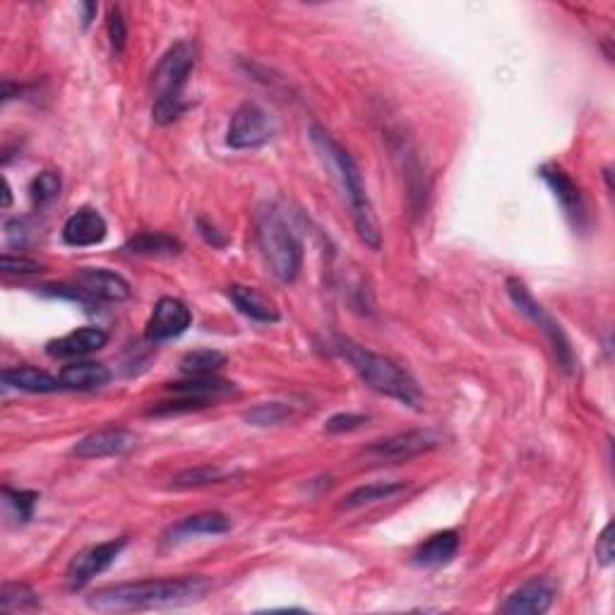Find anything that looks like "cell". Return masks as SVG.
<instances>
[{
    "label": "cell",
    "instance_id": "f1b7e54d",
    "mask_svg": "<svg viewBox=\"0 0 615 615\" xmlns=\"http://www.w3.org/2000/svg\"><path fill=\"white\" fill-rule=\"evenodd\" d=\"M61 195V176L56 171H41L32 183H29V197L34 207H46L49 202Z\"/></svg>",
    "mask_w": 615,
    "mask_h": 615
},
{
    "label": "cell",
    "instance_id": "30bf717a",
    "mask_svg": "<svg viewBox=\"0 0 615 615\" xmlns=\"http://www.w3.org/2000/svg\"><path fill=\"white\" fill-rule=\"evenodd\" d=\"M438 445V435L428 431V428H419V431H406L392 435V438L378 440V443L368 447L366 455L373 457L375 462H406V459L419 457Z\"/></svg>",
    "mask_w": 615,
    "mask_h": 615
},
{
    "label": "cell",
    "instance_id": "d4e9b609",
    "mask_svg": "<svg viewBox=\"0 0 615 615\" xmlns=\"http://www.w3.org/2000/svg\"><path fill=\"white\" fill-rule=\"evenodd\" d=\"M406 483L402 481H385V483H368V486H358L351 493H346L339 503V510L351 512L358 507H366L373 503H382V500H390L394 495L404 493Z\"/></svg>",
    "mask_w": 615,
    "mask_h": 615
},
{
    "label": "cell",
    "instance_id": "52a82bcc",
    "mask_svg": "<svg viewBox=\"0 0 615 615\" xmlns=\"http://www.w3.org/2000/svg\"><path fill=\"white\" fill-rule=\"evenodd\" d=\"M274 137V123L270 113L260 109L253 101H246L231 116L226 142L234 149H258Z\"/></svg>",
    "mask_w": 615,
    "mask_h": 615
},
{
    "label": "cell",
    "instance_id": "7402d4cb",
    "mask_svg": "<svg viewBox=\"0 0 615 615\" xmlns=\"http://www.w3.org/2000/svg\"><path fill=\"white\" fill-rule=\"evenodd\" d=\"M3 382L15 390L32 392V394H51L58 390H65L61 378H53L46 370H39L34 366H15L3 373Z\"/></svg>",
    "mask_w": 615,
    "mask_h": 615
},
{
    "label": "cell",
    "instance_id": "f35d334b",
    "mask_svg": "<svg viewBox=\"0 0 615 615\" xmlns=\"http://www.w3.org/2000/svg\"><path fill=\"white\" fill-rule=\"evenodd\" d=\"M10 202H13V193H10V183L3 181V207L8 210Z\"/></svg>",
    "mask_w": 615,
    "mask_h": 615
},
{
    "label": "cell",
    "instance_id": "8d00e7d4",
    "mask_svg": "<svg viewBox=\"0 0 615 615\" xmlns=\"http://www.w3.org/2000/svg\"><path fill=\"white\" fill-rule=\"evenodd\" d=\"M197 229H200V234L205 236V241L212 243L214 248H224L226 246V238L219 236V231L214 229L212 224H207L205 219H197Z\"/></svg>",
    "mask_w": 615,
    "mask_h": 615
},
{
    "label": "cell",
    "instance_id": "8fae6325",
    "mask_svg": "<svg viewBox=\"0 0 615 615\" xmlns=\"http://www.w3.org/2000/svg\"><path fill=\"white\" fill-rule=\"evenodd\" d=\"M190 322H193V313H190V308L185 306L183 301H178V298H159L157 306H154L152 315H149L147 320V330L145 337L147 342H166V339L173 337H181V334L188 330Z\"/></svg>",
    "mask_w": 615,
    "mask_h": 615
},
{
    "label": "cell",
    "instance_id": "ffe728a7",
    "mask_svg": "<svg viewBox=\"0 0 615 615\" xmlns=\"http://www.w3.org/2000/svg\"><path fill=\"white\" fill-rule=\"evenodd\" d=\"M229 298L231 303L241 310L243 315L255 322H277L279 320V310L270 298H265L260 291H255L253 286H243V284H231L229 286Z\"/></svg>",
    "mask_w": 615,
    "mask_h": 615
},
{
    "label": "cell",
    "instance_id": "74e56055",
    "mask_svg": "<svg viewBox=\"0 0 615 615\" xmlns=\"http://www.w3.org/2000/svg\"><path fill=\"white\" fill-rule=\"evenodd\" d=\"M80 8H82V13H85L82 15V25L89 27V22L94 20V15H97V10H99L97 3H82Z\"/></svg>",
    "mask_w": 615,
    "mask_h": 615
},
{
    "label": "cell",
    "instance_id": "6da1fadb",
    "mask_svg": "<svg viewBox=\"0 0 615 615\" xmlns=\"http://www.w3.org/2000/svg\"><path fill=\"white\" fill-rule=\"evenodd\" d=\"M210 582L200 575L140 579L101 587L87 596V606L94 611H147V608L183 606L205 594Z\"/></svg>",
    "mask_w": 615,
    "mask_h": 615
},
{
    "label": "cell",
    "instance_id": "2e32d148",
    "mask_svg": "<svg viewBox=\"0 0 615 615\" xmlns=\"http://www.w3.org/2000/svg\"><path fill=\"white\" fill-rule=\"evenodd\" d=\"M106 219L92 207H82L75 214H70L68 222L63 224V241L73 248L99 246L106 238Z\"/></svg>",
    "mask_w": 615,
    "mask_h": 615
},
{
    "label": "cell",
    "instance_id": "7a4b0ae2",
    "mask_svg": "<svg viewBox=\"0 0 615 615\" xmlns=\"http://www.w3.org/2000/svg\"><path fill=\"white\" fill-rule=\"evenodd\" d=\"M310 142H313L322 164L327 166V171H332L334 181L342 188L346 202H349L351 217H354L358 238H361L368 248L378 250L382 243L380 226L378 219H375V210L373 205H370L366 183H363V173L358 169L356 159L318 123L310 125Z\"/></svg>",
    "mask_w": 615,
    "mask_h": 615
},
{
    "label": "cell",
    "instance_id": "d6986e66",
    "mask_svg": "<svg viewBox=\"0 0 615 615\" xmlns=\"http://www.w3.org/2000/svg\"><path fill=\"white\" fill-rule=\"evenodd\" d=\"M459 543L462 541H459L457 531H438L431 539L423 541L411 558H414V565L419 567H445L455 560V555L459 553Z\"/></svg>",
    "mask_w": 615,
    "mask_h": 615
},
{
    "label": "cell",
    "instance_id": "4dcf8cb0",
    "mask_svg": "<svg viewBox=\"0 0 615 615\" xmlns=\"http://www.w3.org/2000/svg\"><path fill=\"white\" fill-rule=\"evenodd\" d=\"M3 495H5V503L13 507V512L17 515V519H20V522H29V519H32L34 507H37V500H39V493L15 491V488L5 486Z\"/></svg>",
    "mask_w": 615,
    "mask_h": 615
},
{
    "label": "cell",
    "instance_id": "5bb4252c",
    "mask_svg": "<svg viewBox=\"0 0 615 615\" xmlns=\"http://www.w3.org/2000/svg\"><path fill=\"white\" fill-rule=\"evenodd\" d=\"M75 284L80 286L82 291H87L94 301H106V303H123L128 301L133 289L130 284L125 282L118 272L104 270V267H85V270L77 272Z\"/></svg>",
    "mask_w": 615,
    "mask_h": 615
},
{
    "label": "cell",
    "instance_id": "ac0fdd59",
    "mask_svg": "<svg viewBox=\"0 0 615 615\" xmlns=\"http://www.w3.org/2000/svg\"><path fill=\"white\" fill-rule=\"evenodd\" d=\"M106 342H109V334L101 330V327H80V330L49 342L46 354L53 358H82L104 349Z\"/></svg>",
    "mask_w": 615,
    "mask_h": 615
},
{
    "label": "cell",
    "instance_id": "9a60e30c",
    "mask_svg": "<svg viewBox=\"0 0 615 615\" xmlns=\"http://www.w3.org/2000/svg\"><path fill=\"white\" fill-rule=\"evenodd\" d=\"M231 529V519L222 515V512H197L181 519V522L171 524L164 531L166 546H176V543L195 539V536H219Z\"/></svg>",
    "mask_w": 615,
    "mask_h": 615
},
{
    "label": "cell",
    "instance_id": "277c9868",
    "mask_svg": "<svg viewBox=\"0 0 615 615\" xmlns=\"http://www.w3.org/2000/svg\"><path fill=\"white\" fill-rule=\"evenodd\" d=\"M197 61V49L193 41H176L169 51L161 56L154 70V123L169 125L188 111V101L183 99L188 77L193 73Z\"/></svg>",
    "mask_w": 615,
    "mask_h": 615
},
{
    "label": "cell",
    "instance_id": "83f0119b",
    "mask_svg": "<svg viewBox=\"0 0 615 615\" xmlns=\"http://www.w3.org/2000/svg\"><path fill=\"white\" fill-rule=\"evenodd\" d=\"M291 416H294V406L286 404V402H262L258 406H253V409H248L246 414H243V419H246L250 426H279V423L289 421Z\"/></svg>",
    "mask_w": 615,
    "mask_h": 615
},
{
    "label": "cell",
    "instance_id": "836d02e7",
    "mask_svg": "<svg viewBox=\"0 0 615 615\" xmlns=\"http://www.w3.org/2000/svg\"><path fill=\"white\" fill-rule=\"evenodd\" d=\"M366 421H368V416H363V414H334L332 419H327L325 431L327 433L356 431V428H361Z\"/></svg>",
    "mask_w": 615,
    "mask_h": 615
},
{
    "label": "cell",
    "instance_id": "8992f818",
    "mask_svg": "<svg viewBox=\"0 0 615 615\" xmlns=\"http://www.w3.org/2000/svg\"><path fill=\"white\" fill-rule=\"evenodd\" d=\"M505 289H507V296H510V301L515 303V308L519 310V313H522L524 318H529L543 334H546V339H548V344H551L558 366L563 368L567 375L575 373V366H577L575 351H572L570 339H567V334H565L563 327H560V322L555 320L553 315L548 313V310L543 308L534 296H531V291L522 282H519V279H507Z\"/></svg>",
    "mask_w": 615,
    "mask_h": 615
},
{
    "label": "cell",
    "instance_id": "603a6c76",
    "mask_svg": "<svg viewBox=\"0 0 615 615\" xmlns=\"http://www.w3.org/2000/svg\"><path fill=\"white\" fill-rule=\"evenodd\" d=\"M169 390L178 397H190L197 399V402H212V399L224 397V394H231L236 390L234 382L217 378V375H195V378H185L181 382H173L169 385Z\"/></svg>",
    "mask_w": 615,
    "mask_h": 615
},
{
    "label": "cell",
    "instance_id": "e0dca14e",
    "mask_svg": "<svg viewBox=\"0 0 615 615\" xmlns=\"http://www.w3.org/2000/svg\"><path fill=\"white\" fill-rule=\"evenodd\" d=\"M390 147L394 159L402 166V176H406V188H409V202L411 210H419L421 202L426 200V188H423V169L419 164V154H416L414 145L409 142V137L402 133H390Z\"/></svg>",
    "mask_w": 615,
    "mask_h": 615
},
{
    "label": "cell",
    "instance_id": "f546056e",
    "mask_svg": "<svg viewBox=\"0 0 615 615\" xmlns=\"http://www.w3.org/2000/svg\"><path fill=\"white\" fill-rule=\"evenodd\" d=\"M226 471L219 467H195V469H185L181 474L173 479V486L178 488H200V486H210V483H222L226 481Z\"/></svg>",
    "mask_w": 615,
    "mask_h": 615
},
{
    "label": "cell",
    "instance_id": "d6a6232c",
    "mask_svg": "<svg viewBox=\"0 0 615 615\" xmlns=\"http://www.w3.org/2000/svg\"><path fill=\"white\" fill-rule=\"evenodd\" d=\"M0 265H3V272H8V274H37V272H41L39 262L32 260V258H25V255L5 253L3 258H0Z\"/></svg>",
    "mask_w": 615,
    "mask_h": 615
},
{
    "label": "cell",
    "instance_id": "cb8c5ba5",
    "mask_svg": "<svg viewBox=\"0 0 615 615\" xmlns=\"http://www.w3.org/2000/svg\"><path fill=\"white\" fill-rule=\"evenodd\" d=\"M125 250L130 255H145V258H169L178 255L183 250V243L176 236L161 234V231H147V234H137L125 243Z\"/></svg>",
    "mask_w": 615,
    "mask_h": 615
},
{
    "label": "cell",
    "instance_id": "7c38bea8",
    "mask_svg": "<svg viewBox=\"0 0 615 615\" xmlns=\"http://www.w3.org/2000/svg\"><path fill=\"white\" fill-rule=\"evenodd\" d=\"M135 447V433L125 428H101L77 440L70 450V455L80 459H101V457H118L125 455Z\"/></svg>",
    "mask_w": 615,
    "mask_h": 615
},
{
    "label": "cell",
    "instance_id": "5b68a950",
    "mask_svg": "<svg viewBox=\"0 0 615 615\" xmlns=\"http://www.w3.org/2000/svg\"><path fill=\"white\" fill-rule=\"evenodd\" d=\"M255 236L267 267L279 282L291 284L301 274L303 243L274 207H265L255 217Z\"/></svg>",
    "mask_w": 615,
    "mask_h": 615
},
{
    "label": "cell",
    "instance_id": "484cf974",
    "mask_svg": "<svg viewBox=\"0 0 615 615\" xmlns=\"http://www.w3.org/2000/svg\"><path fill=\"white\" fill-rule=\"evenodd\" d=\"M39 594L32 587L20 582H5L0 587V611L5 613H29L39 611Z\"/></svg>",
    "mask_w": 615,
    "mask_h": 615
},
{
    "label": "cell",
    "instance_id": "ba28073f",
    "mask_svg": "<svg viewBox=\"0 0 615 615\" xmlns=\"http://www.w3.org/2000/svg\"><path fill=\"white\" fill-rule=\"evenodd\" d=\"M128 546V539L121 536V539H111L104 543H97V546H89L85 551H80L70 560L68 570H65V579H68V587L77 591L85 587L87 582H92L94 577L106 572L109 567L116 563L118 555L123 553V548Z\"/></svg>",
    "mask_w": 615,
    "mask_h": 615
},
{
    "label": "cell",
    "instance_id": "44dd1931",
    "mask_svg": "<svg viewBox=\"0 0 615 615\" xmlns=\"http://www.w3.org/2000/svg\"><path fill=\"white\" fill-rule=\"evenodd\" d=\"M58 378H61L65 390L87 392V390H99V387H104L106 382L111 380V373L104 363L75 361V363H68V366L61 370Z\"/></svg>",
    "mask_w": 615,
    "mask_h": 615
},
{
    "label": "cell",
    "instance_id": "1f68e13d",
    "mask_svg": "<svg viewBox=\"0 0 615 615\" xmlns=\"http://www.w3.org/2000/svg\"><path fill=\"white\" fill-rule=\"evenodd\" d=\"M106 34H109L111 46L116 53H123L125 41H128V25H125L123 10L118 5H111L109 17H106Z\"/></svg>",
    "mask_w": 615,
    "mask_h": 615
},
{
    "label": "cell",
    "instance_id": "9c48e42d",
    "mask_svg": "<svg viewBox=\"0 0 615 615\" xmlns=\"http://www.w3.org/2000/svg\"><path fill=\"white\" fill-rule=\"evenodd\" d=\"M539 176L546 181L548 188L553 190L555 200L563 207L565 217L570 219L575 229H587V200H584L582 188L572 181L570 173L558 164H543L539 169Z\"/></svg>",
    "mask_w": 615,
    "mask_h": 615
},
{
    "label": "cell",
    "instance_id": "3957f363",
    "mask_svg": "<svg viewBox=\"0 0 615 615\" xmlns=\"http://www.w3.org/2000/svg\"><path fill=\"white\" fill-rule=\"evenodd\" d=\"M334 351L344 361H349V366L356 370L358 378L366 382L370 390L387 394V397L397 399L406 406H414V409L421 406V390L416 380L404 368H399L392 358L375 354V351L346 337L334 339Z\"/></svg>",
    "mask_w": 615,
    "mask_h": 615
},
{
    "label": "cell",
    "instance_id": "e575fe53",
    "mask_svg": "<svg viewBox=\"0 0 615 615\" xmlns=\"http://www.w3.org/2000/svg\"><path fill=\"white\" fill-rule=\"evenodd\" d=\"M596 560H599L603 567L613 563V524H606L601 536L596 539Z\"/></svg>",
    "mask_w": 615,
    "mask_h": 615
},
{
    "label": "cell",
    "instance_id": "d590c367",
    "mask_svg": "<svg viewBox=\"0 0 615 615\" xmlns=\"http://www.w3.org/2000/svg\"><path fill=\"white\" fill-rule=\"evenodd\" d=\"M5 238H8L10 246H27V238H29V226L27 219H13V222L5 224Z\"/></svg>",
    "mask_w": 615,
    "mask_h": 615
},
{
    "label": "cell",
    "instance_id": "4316f807",
    "mask_svg": "<svg viewBox=\"0 0 615 615\" xmlns=\"http://www.w3.org/2000/svg\"><path fill=\"white\" fill-rule=\"evenodd\" d=\"M226 363L222 351L214 349H197L190 351L181 358V373L185 378H195V375H217V370Z\"/></svg>",
    "mask_w": 615,
    "mask_h": 615
},
{
    "label": "cell",
    "instance_id": "4fadbf2b",
    "mask_svg": "<svg viewBox=\"0 0 615 615\" xmlns=\"http://www.w3.org/2000/svg\"><path fill=\"white\" fill-rule=\"evenodd\" d=\"M555 587L551 579L534 577L512 591L503 601L500 611L507 615H541L553 606Z\"/></svg>",
    "mask_w": 615,
    "mask_h": 615
}]
</instances>
